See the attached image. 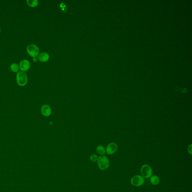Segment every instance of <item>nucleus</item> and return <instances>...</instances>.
Listing matches in <instances>:
<instances>
[{
	"instance_id": "1",
	"label": "nucleus",
	"mask_w": 192,
	"mask_h": 192,
	"mask_svg": "<svg viewBox=\"0 0 192 192\" xmlns=\"http://www.w3.org/2000/svg\"><path fill=\"white\" fill-rule=\"evenodd\" d=\"M97 161L98 166L101 170H105L108 169L110 162L107 157L103 155H101L98 157Z\"/></svg>"
},
{
	"instance_id": "2",
	"label": "nucleus",
	"mask_w": 192,
	"mask_h": 192,
	"mask_svg": "<svg viewBox=\"0 0 192 192\" xmlns=\"http://www.w3.org/2000/svg\"><path fill=\"white\" fill-rule=\"evenodd\" d=\"M16 80L19 86H25L28 82L27 75L26 73L23 71H19L17 74Z\"/></svg>"
},
{
	"instance_id": "3",
	"label": "nucleus",
	"mask_w": 192,
	"mask_h": 192,
	"mask_svg": "<svg viewBox=\"0 0 192 192\" xmlns=\"http://www.w3.org/2000/svg\"><path fill=\"white\" fill-rule=\"evenodd\" d=\"M142 176L145 178H149L152 176L153 172L152 168L148 164H144L141 168Z\"/></svg>"
},
{
	"instance_id": "4",
	"label": "nucleus",
	"mask_w": 192,
	"mask_h": 192,
	"mask_svg": "<svg viewBox=\"0 0 192 192\" xmlns=\"http://www.w3.org/2000/svg\"><path fill=\"white\" fill-rule=\"evenodd\" d=\"M132 185L135 186H140L144 184L145 179L141 175H137L132 178L131 180Z\"/></svg>"
},
{
	"instance_id": "5",
	"label": "nucleus",
	"mask_w": 192,
	"mask_h": 192,
	"mask_svg": "<svg viewBox=\"0 0 192 192\" xmlns=\"http://www.w3.org/2000/svg\"><path fill=\"white\" fill-rule=\"evenodd\" d=\"M27 51L31 57H34L38 56L40 50L36 45L32 44L29 45L28 46L27 48Z\"/></svg>"
},
{
	"instance_id": "6",
	"label": "nucleus",
	"mask_w": 192,
	"mask_h": 192,
	"mask_svg": "<svg viewBox=\"0 0 192 192\" xmlns=\"http://www.w3.org/2000/svg\"><path fill=\"white\" fill-rule=\"evenodd\" d=\"M117 148H118V146L115 143H110L107 147L106 152L109 155H112L117 151Z\"/></svg>"
},
{
	"instance_id": "7",
	"label": "nucleus",
	"mask_w": 192,
	"mask_h": 192,
	"mask_svg": "<svg viewBox=\"0 0 192 192\" xmlns=\"http://www.w3.org/2000/svg\"><path fill=\"white\" fill-rule=\"evenodd\" d=\"M30 67V62L27 60H22L19 64V68L22 71L25 72L29 70Z\"/></svg>"
},
{
	"instance_id": "8",
	"label": "nucleus",
	"mask_w": 192,
	"mask_h": 192,
	"mask_svg": "<svg viewBox=\"0 0 192 192\" xmlns=\"http://www.w3.org/2000/svg\"><path fill=\"white\" fill-rule=\"evenodd\" d=\"M41 112L43 116L45 117H49L51 114V110L49 105L45 104L42 106Z\"/></svg>"
},
{
	"instance_id": "9",
	"label": "nucleus",
	"mask_w": 192,
	"mask_h": 192,
	"mask_svg": "<svg viewBox=\"0 0 192 192\" xmlns=\"http://www.w3.org/2000/svg\"><path fill=\"white\" fill-rule=\"evenodd\" d=\"M38 58L40 61L44 62L48 61L50 58V56L47 53L42 52L39 54Z\"/></svg>"
},
{
	"instance_id": "10",
	"label": "nucleus",
	"mask_w": 192,
	"mask_h": 192,
	"mask_svg": "<svg viewBox=\"0 0 192 192\" xmlns=\"http://www.w3.org/2000/svg\"><path fill=\"white\" fill-rule=\"evenodd\" d=\"M150 181L152 184L156 185L160 183V179L158 176L156 175H154L151 176L150 178Z\"/></svg>"
},
{
	"instance_id": "11",
	"label": "nucleus",
	"mask_w": 192,
	"mask_h": 192,
	"mask_svg": "<svg viewBox=\"0 0 192 192\" xmlns=\"http://www.w3.org/2000/svg\"><path fill=\"white\" fill-rule=\"evenodd\" d=\"M96 151L99 154L101 155H104L106 153V150L103 146L99 145L97 147L96 149Z\"/></svg>"
},
{
	"instance_id": "12",
	"label": "nucleus",
	"mask_w": 192,
	"mask_h": 192,
	"mask_svg": "<svg viewBox=\"0 0 192 192\" xmlns=\"http://www.w3.org/2000/svg\"><path fill=\"white\" fill-rule=\"evenodd\" d=\"M27 4L30 7H35L38 5V2L37 0H28Z\"/></svg>"
},
{
	"instance_id": "13",
	"label": "nucleus",
	"mask_w": 192,
	"mask_h": 192,
	"mask_svg": "<svg viewBox=\"0 0 192 192\" xmlns=\"http://www.w3.org/2000/svg\"><path fill=\"white\" fill-rule=\"evenodd\" d=\"M11 70L14 72H17L19 71V67L16 63H13L10 66Z\"/></svg>"
},
{
	"instance_id": "14",
	"label": "nucleus",
	"mask_w": 192,
	"mask_h": 192,
	"mask_svg": "<svg viewBox=\"0 0 192 192\" xmlns=\"http://www.w3.org/2000/svg\"><path fill=\"white\" fill-rule=\"evenodd\" d=\"M98 158V157L97 155L96 154H92V155H91L90 156V159L93 162H96L97 161Z\"/></svg>"
},
{
	"instance_id": "15",
	"label": "nucleus",
	"mask_w": 192,
	"mask_h": 192,
	"mask_svg": "<svg viewBox=\"0 0 192 192\" xmlns=\"http://www.w3.org/2000/svg\"><path fill=\"white\" fill-rule=\"evenodd\" d=\"M188 151L189 154H190L191 155H192V145H191L189 146L188 147Z\"/></svg>"
},
{
	"instance_id": "16",
	"label": "nucleus",
	"mask_w": 192,
	"mask_h": 192,
	"mask_svg": "<svg viewBox=\"0 0 192 192\" xmlns=\"http://www.w3.org/2000/svg\"><path fill=\"white\" fill-rule=\"evenodd\" d=\"M38 58L37 57H33V61H34V62H37L38 61Z\"/></svg>"
},
{
	"instance_id": "17",
	"label": "nucleus",
	"mask_w": 192,
	"mask_h": 192,
	"mask_svg": "<svg viewBox=\"0 0 192 192\" xmlns=\"http://www.w3.org/2000/svg\"><path fill=\"white\" fill-rule=\"evenodd\" d=\"M0 33H1V28H0Z\"/></svg>"
}]
</instances>
